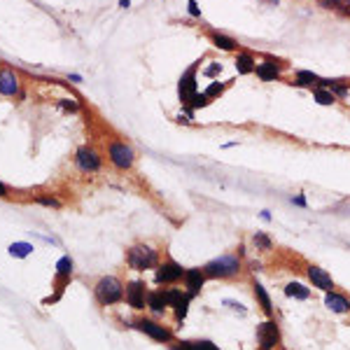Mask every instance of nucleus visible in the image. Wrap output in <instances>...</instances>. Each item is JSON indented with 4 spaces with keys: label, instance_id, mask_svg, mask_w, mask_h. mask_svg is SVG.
Here are the masks:
<instances>
[{
    "label": "nucleus",
    "instance_id": "nucleus-1",
    "mask_svg": "<svg viewBox=\"0 0 350 350\" xmlns=\"http://www.w3.org/2000/svg\"><path fill=\"white\" fill-rule=\"evenodd\" d=\"M203 273L206 278H213V280H224V278H234L241 273V257L236 255H222L208 262L203 266Z\"/></svg>",
    "mask_w": 350,
    "mask_h": 350
},
{
    "label": "nucleus",
    "instance_id": "nucleus-2",
    "mask_svg": "<svg viewBox=\"0 0 350 350\" xmlns=\"http://www.w3.org/2000/svg\"><path fill=\"white\" fill-rule=\"evenodd\" d=\"M126 264L133 271H147V269H154L159 264V255L149 245H133L126 252Z\"/></svg>",
    "mask_w": 350,
    "mask_h": 350
},
{
    "label": "nucleus",
    "instance_id": "nucleus-3",
    "mask_svg": "<svg viewBox=\"0 0 350 350\" xmlns=\"http://www.w3.org/2000/svg\"><path fill=\"white\" fill-rule=\"evenodd\" d=\"M96 299L103 303V306H112V303H119L124 299V285L117 280L115 276H105L96 283Z\"/></svg>",
    "mask_w": 350,
    "mask_h": 350
},
{
    "label": "nucleus",
    "instance_id": "nucleus-4",
    "mask_svg": "<svg viewBox=\"0 0 350 350\" xmlns=\"http://www.w3.org/2000/svg\"><path fill=\"white\" fill-rule=\"evenodd\" d=\"M199 66H201V59L194 61L192 66L180 75V82H178V96H180L182 105H189V101L199 94V82H196V73H199Z\"/></svg>",
    "mask_w": 350,
    "mask_h": 350
},
{
    "label": "nucleus",
    "instance_id": "nucleus-5",
    "mask_svg": "<svg viewBox=\"0 0 350 350\" xmlns=\"http://www.w3.org/2000/svg\"><path fill=\"white\" fill-rule=\"evenodd\" d=\"M108 156H110V161H112V166H117L119 170H128L131 166H133V161H135L133 149L128 147L126 142H119V140L110 142Z\"/></svg>",
    "mask_w": 350,
    "mask_h": 350
},
{
    "label": "nucleus",
    "instance_id": "nucleus-6",
    "mask_svg": "<svg viewBox=\"0 0 350 350\" xmlns=\"http://www.w3.org/2000/svg\"><path fill=\"white\" fill-rule=\"evenodd\" d=\"M257 341H259V350H273L276 345H280V327L276 320L257 324Z\"/></svg>",
    "mask_w": 350,
    "mask_h": 350
},
{
    "label": "nucleus",
    "instance_id": "nucleus-7",
    "mask_svg": "<svg viewBox=\"0 0 350 350\" xmlns=\"http://www.w3.org/2000/svg\"><path fill=\"white\" fill-rule=\"evenodd\" d=\"M185 273H187V269H182V264H178L175 259H166L163 264H159L154 280L159 285H175L185 278Z\"/></svg>",
    "mask_w": 350,
    "mask_h": 350
},
{
    "label": "nucleus",
    "instance_id": "nucleus-8",
    "mask_svg": "<svg viewBox=\"0 0 350 350\" xmlns=\"http://www.w3.org/2000/svg\"><path fill=\"white\" fill-rule=\"evenodd\" d=\"M133 327L138 331H142V334H147L149 338L159 341V343H170V341H173V331H170L168 327H163V324L154 322V320H147V317H142V320L133 322Z\"/></svg>",
    "mask_w": 350,
    "mask_h": 350
},
{
    "label": "nucleus",
    "instance_id": "nucleus-9",
    "mask_svg": "<svg viewBox=\"0 0 350 350\" xmlns=\"http://www.w3.org/2000/svg\"><path fill=\"white\" fill-rule=\"evenodd\" d=\"M124 296H126L128 306L135 310H142L147 306V290H145V283H142V280H131V283H126Z\"/></svg>",
    "mask_w": 350,
    "mask_h": 350
},
{
    "label": "nucleus",
    "instance_id": "nucleus-10",
    "mask_svg": "<svg viewBox=\"0 0 350 350\" xmlns=\"http://www.w3.org/2000/svg\"><path fill=\"white\" fill-rule=\"evenodd\" d=\"M306 276H308V280L313 283V287H317V290L322 292H334V278L327 273L324 269H320V266H315V264H310V266H306Z\"/></svg>",
    "mask_w": 350,
    "mask_h": 350
},
{
    "label": "nucleus",
    "instance_id": "nucleus-11",
    "mask_svg": "<svg viewBox=\"0 0 350 350\" xmlns=\"http://www.w3.org/2000/svg\"><path fill=\"white\" fill-rule=\"evenodd\" d=\"M182 283H185V292H189L192 296H199L203 285H206V273H203V269H187Z\"/></svg>",
    "mask_w": 350,
    "mask_h": 350
},
{
    "label": "nucleus",
    "instance_id": "nucleus-12",
    "mask_svg": "<svg viewBox=\"0 0 350 350\" xmlns=\"http://www.w3.org/2000/svg\"><path fill=\"white\" fill-rule=\"evenodd\" d=\"M75 161L80 166L84 173H91V170H98L101 168V156L96 154L91 147H80L77 149V156H75Z\"/></svg>",
    "mask_w": 350,
    "mask_h": 350
},
{
    "label": "nucleus",
    "instance_id": "nucleus-13",
    "mask_svg": "<svg viewBox=\"0 0 350 350\" xmlns=\"http://www.w3.org/2000/svg\"><path fill=\"white\" fill-rule=\"evenodd\" d=\"M280 68H285L283 61L266 59L264 63H259V66L255 68V73H257V77L264 82H276V80H280Z\"/></svg>",
    "mask_w": 350,
    "mask_h": 350
},
{
    "label": "nucleus",
    "instance_id": "nucleus-14",
    "mask_svg": "<svg viewBox=\"0 0 350 350\" xmlns=\"http://www.w3.org/2000/svg\"><path fill=\"white\" fill-rule=\"evenodd\" d=\"M70 278H73V259L70 257H61L56 262V292L63 294L66 285L70 283Z\"/></svg>",
    "mask_w": 350,
    "mask_h": 350
},
{
    "label": "nucleus",
    "instance_id": "nucleus-15",
    "mask_svg": "<svg viewBox=\"0 0 350 350\" xmlns=\"http://www.w3.org/2000/svg\"><path fill=\"white\" fill-rule=\"evenodd\" d=\"M0 94L3 96H17L19 94V80L12 70H0Z\"/></svg>",
    "mask_w": 350,
    "mask_h": 350
},
{
    "label": "nucleus",
    "instance_id": "nucleus-16",
    "mask_svg": "<svg viewBox=\"0 0 350 350\" xmlns=\"http://www.w3.org/2000/svg\"><path fill=\"white\" fill-rule=\"evenodd\" d=\"M324 306H327L331 313H348L350 310V301L343 294H338V292H327V296H324Z\"/></svg>",
    "mask_w": 350,
    "mask_h": 350
},
{
    "label": "nucleus",
    "instance_id": "nucleus-17",
    "mask_svg": "<svg viewBox=\"0 0 350 350\" xmlns=\"http://www.w3.org/2000/svg\"><path fill=\"white\" fill-rule=\"evenodd\" d=\"M147 308L154 313V315H163V310L168 308V299H166V292L156 290L147 294Z\"/></svg>",
    "mask_w": 350,
    "mask_h": 350
},
{
    "label": "nucleus",
    "instance_id": "nucleus-18",
    "mask_svg": "<svg viewBox=\"0 0 350 350\" xmlns=\"http://www.w3.org/2000/svg\"><path fill=\"white\" fill-rule=\"evenodd\" d=\"M252 290H255V299L259 301V306H262L264 313H266V315H273V303H271L269 292L264 290V285L257 283V280H252Z\"/></svg>",
    "mask_w": 350,
    "mask_h": 350
},
{
    "label": "nucleus",
    "instance_id": "nucleus-19",
    "mask_svg": "<svg viewBox=\"0 0 350 350\" xmlns=\"http://www.w3.org/2000/svg\"><path fill=\"white\" fill-rule=\"evenodd\" d=\"M255 68H257V61L250 52H241V54L236 56V70H238L241 75L255 73Z\"/></svg>",
    "mask_w": 350,
    "mask_h": 350
},
{
    "label": "nucleus",
    "instance_id": "nucleus-20",
    "mask_svg": "<svg viewBox=\"0 0 350 350\" xmlns=\"http://www.w3.org/2000/svg\"><path fill=\"white\" fill-rule=\"evenodd\" d=\"M285 296H292V299H299V301H306L310 296V290L306 287V285H301V283H287L285 285Z\"/></svg>",
    "mask_w": 350,
    "mask_h": 350
},
{
    "label": "nucleus",
    "instance_id": "nucleus-21",
    "mask_svg": "<svg viewBox=\"0 0 350 350\" xmlns=\"http://www.w3.org/2000/svg\"><path fill=\"white\" fill-rule=\"evenodd\" d=\"M170 350H220L213 341H180Z\"/></svg>",
    "mask_w": 350,
    "mask_h": 350
},
{
    "label": "nucleus",
    "instance_id": "nucleus-22",
    "mask_svg": "<svg viewBox=\"0 0 350 350\" xmlns=\"http://www.w3.org/2000/svg\"><path fill=\"white\" fill-rule=\"evenodd\" d=\"M10 257H17V259H26L28 255H33V245L31 243H24V241H17L7 248Z\"/></svg>",
    "mask_w": 350,
    "mask_h": 350
},
{
    "label": "nucleus",
    "instance_id": "nucleus-23",
    "mask_svg": "<svg viewBox=\"0 0 350 350\" xmlns=\"http://www.w3.org/2000/svg\"><path fill=\"white\" fill-rule=\"evenodd\" d=\"M210 40H213V45H215V47L224 49V52H234V49H238V42H236L234 38H229V35L213 33V35H210Z\"/></svg>",
    "mask_w": 350,
    "mask_h": 350
},
{
    "label": "nucleus",
    "instance_id": "nucleus-24",
    "mask_svg": "<svg viewBox=\"0 0 350 350\" xmlns=\"http://www.w3.org/2000/svg\"><path fill=\"white\" fill-rule=\"evenodd\" d=\"M192 299H194V296L189 294V292H185V294L180 296V301L173 306V308H175V320H178V322H182V320L187 317V310H189V303H192Z\"/></svg>",
    "mask_w": 350,
    "mask_h": 350
},
{
    "label": "nucleus",
    "instance_id": "nucleus-25",
    "mask_svg": "<svg viewBox=\"0 0 350 350\" xmlns=\"http://www.w3.org/2000/svg\"><path fill=\"white\" fill-rule=\"evenodd\" d=\"M322 77H317L315 73L310 70H296V82L294 84H306V87H320Z\"/></svg>",
    "mask_w": 350,
    "mask_h": 350
},
{
    "label": "nucleus",
    "instance_id": "nucleus-26",
    "mask_svg": "<svg viewBox=\"0 0 350 350\" xmlns=\"http://www.w3.org/2000/svg\"><path fill=\"white\" fill-rule=\"evenodd\" d=\"M313 98H315L320 105H334V103H336V96L331 94L329 89H324V87H315V89H313Z\"/></svg>",
    "mask_w": 350,
    "mask_h": 350
},
{
    "label": "nucleus",
    "instance_id": "nucleus-27",
    "mask_svg": "<svg viewBox=\"0 0 350 350\" xmlns=\"http://www.w3.org/2000/svg\"><path fill=\"white\" fill-rule=\"evenodd\" d=\"M252 243H255V248L262 250V252H269V250H273V241H271V238L264 234V231H255V234H252Z\"/></svg>",
    "mask_w": 350,
    "mask_h": 350
},
{
    "label": "nucleus",
    "instance_id": "nucleus-28",
    "mask_svg": "<svg viewBox=\"0 0 350 350\" xmlns=\"http://www.w3.org/2000/svg\"><path fill=\"white\" fill-rule=\"evenodd\" d=\"M224 89H227V84H222V82H210V87L206 89L203 94H206L210 101H213V98H217V96L224 94Z\"/></svg>",
    "mask_w": 350,
    "mask_h": 350
},
{
    "label": "nucleus",
    "instance_id": "nucleus-29",
    "mask_svg": "<svg viewBox=\"0 0 350 350\" xmlns=\"http://www.w3.org/2000/svg\"><path fill=\"white\" fill-rule=\"evenodd\" d=\"M206 105H210V98L206 94H196L192 101H189L187 108L189 110H199V108H206Z\"/></svg>",
    "mask_w": 350,
    "mask_h": 350
},
{
    "label": "nucleus",
    "instance_id": "nucleus-30",
    "mask_svg": "<svg viewBox=\"0 0 350 350\" xmlns=\"http://www.w3.org/2000/svg\"><path fill=\"white\" fill-rule=\"evenodd\" d=\"M35 201L42 203V206H49V208H59V206H61L54 196H35Z\"/></svg>",
    "mask_w": 350,
    "mask_h": 350
},
{
    "label": "nucleus",
    "instance_id": "nucleus-31",
    "mask_svg": "<svg viewBox=\"0 0 350 350\" xmlns=\"http://www.w3.org/2000/svg\"><path fill=\"white\" fill-rule=\"evenodd\" d=\"M317 5L324 7V10H338L343 5V0H317Z\"/></svg>",
    "mask_w": 350,
    "mask_h": 350
},
{
    "label": "nucleus",
    "instance_id": "nucleus-32",
    "mask_svg": "<svg viewBox=\"0 0 350 350\" xmlns=\"http://www.w3.org/2000/svg\"><path fill=\"white\" fill-rule=\"evenodd\" d=\"M61 105H63L66 110H70V112H75V110H77V103H75L73 98H63V101H61Z\"/></svg>",
    "mask_w": 350,
    "mask_h": 350
},
{
    "label": "nucleus",
    "instance_id": "nucleus-33",
    "mask_svg": "<svg viewBox=\"0 0 350 350\" xmlns=\"http://www.w3.org/2000/svg\"><path fill=\"white\" fill-rule=\"evenodd\" d=\"M224 306H229V308H234V310H238V313H243V315H245L243 303H236V301H231V299H227V301H224Z\"/></svg>",
    "mask_w": 350,
    "mask_h": 350
},
{
    "label": "nucleus",
    "instance_id": "nucleus-34",
    "mask_svg": "<svg viewBox=\"0 0 350 350\" xmlns=\"http://www.w3.org/2000/svg\"><path fill=\"white\" fill-rule=\"evenodd\" d=\"M189 14L192 17H201V10H199V5H196L194 0H189Z\"/></svg>",
    "mask_w": 350,
    "mask_h": 350
},
{
    "label": "nucleus",
    "instance_id": "nucleus-35",
    "mask_svg": "<svg viewBox=\"0 0 350 350\" xmlns=\"http://www.w3.org/2000/svg\"><path fill=\"white\" fill-rule=\"evenodd\" d=\"M220 70H222V66H220V63H215V66H210L208 70H206V75H208V77H213V75H217Z\"/></svg>",
    "mask_w": 350,
    "mask_h": 350
},
{
    "label": "nucleus",
    "instance_id": "nucleus-36",
    "mask_svg": "<svg viewBox=\"0 0 350 350\" xmlns=\"http://www.w3.org/2000/svg\"><path fill=\"white\" fill-rule=\"evenodd\" d=\"M292 203H296V206H306V199H303V196H294Z\"/></svg>",
    "mask_w": 350,
    "mask_h": 350
},
{
    "label": "nucleus",
    "instance_id": "nucleus-37",
    "mask_svg": "<svg viewBox=\"0 0 350 350\" xmlns=\"http://www.w3.org/2000/svg\"><path fill=\"white\" fill-rule=\"evenodd\" d=\"M250 269H252V271H262V262H250Z\"/></svg>",
    "mask_w": 350,
    "mask_h": 350
},
{
    "label": "nucleus",
    "instance_id": "nucleus-38",
    "mask_svg": "<svg viewBox=\"0 0 350 350\" xmlns=\"http://www.w3.org/2000/svg\"><path fill=\"white\" fill-rule=\"evenodd\" d=\"M128 5H131V0H119V7H124V10H126Z\"/></svg>",
    "mask_w": 350,
    "mask_h": 350
},
{
    "label": "nucleus",
    "instance_id": "nucleus-39",
    "mask_svg": "<svg viewBox=\"0 0 350 350\" xmlns=\"http://www.w3.org/2000/svg\"><path fill=\"white\" fill-rule=\"evenodd\" d=\"M0 196H7V187L3 185V182H0Z\"/></svg>",
    "mask_w": 350,
    "mask_h": 350
},
{
    "label": "nucleus",
    "instance_id": "nucleus-40",
    "mask_svg": "<svg viewBox=\"0 0 350 350\" xmlns=\"http://www.w3.org/2000/svg\"><path fill=\"white\" fill-rule=\"evenodd\" d=\"M345 7H350V0H348V3H345ZM348 14H350V10H348Z\"/></svg>",
    "mask_w": 350,
    "mask_h": 350
},
{
    "label": "nucleus",
    "instance_id": "nucleus-41",
    "mask_svg": "<svg viewBox=\"0 0 350 350\" xmlns=\"http://www.w3.org/2000/svg\"><path fill=\"white\" fill-rule=\"evenodd\" d=\"M266 3H278V0H266Z\"/></svg>",
    "mask_w": 350,
    "mask_h": 350
}]
</instances>
